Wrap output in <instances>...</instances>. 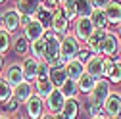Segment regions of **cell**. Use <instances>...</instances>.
Listing matches in <instances>:
<instances>
[{
    "label": "cell",
    "mask_w": 121,
    "mask_h": 119,
    "mask_svg": "<svg viewBox=\"0 0 121 119\" xmlns=\"http://www.w3.org/2000/svg\"><path fill=\"white\" fill-rule=\"evenodd\" d=\"M83 73H85V64H81L79 60H69V62H65V75H67V79L77 83Z\"/></svg>",
    "instance_id": "18"
},
{
    "label": "cell",
    "mask_w": 121,
    "mask_h": 119,
    "mask_svg": "<svg viewBox=\"0 0 121 119\" xmlns=\"http://www.w3.org/2000/svg\"><path fill=\"white\" fill-rule=\"evenodd\" d=\"M54 119H64V115L62 113H54Z\"/></svg>",
    "instance_id": "46"
},
{
    "label": "cell",
    "mask_w": 121,
    "mask_h": 119,
    "mask_svg": "<svg viewBox=\"0 0 121 119\" xmlns=\"http://www.w3.org/2000/svg\"><path fill=\"white\" fill-rule=\"evenodd\" d=\"M19 106H21V104H19L16 98L12 96V98H10V100L4 104V115H8V117H10V115H13V113H16V111L19 110Z\"/></svg>",
    "instance_id": "35"
},
{
    "label": "cell",
    "mask_w": 121,
    "mask_h": 119,
    "mask_svg": "<svg viewBox=\"0 0 121 119\" xmlns=\"http://www.w3.org/2000/svg\"><path fill=\"white\" fill-rule=\"evenodd\" d=\"M10 48H12V35L0 29V54H6Z\"/></svg>",
    "instance_id": "33"
},
{
    "label": "cell",
    "mask_w": 121,
    "mask_h": 119,
    "mask_svg": "<svg viewBox=\"0 0 121 119\" xmlns=\"http://www.w3.org/2000/svg\"><path fill=\"white\" fill-rule=\"evenodd\" d=\"M90 21H92L94 29H102V31H110V23H108V17H106L104 10H94L90 13Z\"/></svg>",
    "instance_id": "21"
},
{
    "label": "cell",
    "mask_w": 121,
    "mask_h": 119,
    "mask_svg": "<svg viewBox=\"0 0 121 119\" xmlns=\"http://www.w3.org/2000/svg\"><path fill=\"white\" fill-rule=\"evenodd\" d=\"M90 2H92L94 10H106V6H108L112 0H90Z\"/></svg>",
    "instance_id": "41"
},
{
    "label": "cell",
    "mask_w": 121,
    "mask_h": 119,
    "mask_svg": "<svg viewBox=\"0 0 121 119\" xmlns=\"http://www.w3.org/2000/svg\"><path fill=\"white\" fill-rule=\"evenodd\" d=\"M92 56V52H90L85 44H81V48H79V52H77V56H75V60H79L81 64H86V60Z\"/></svg>",
    "instance_id": "37"
},
{
    "label": "cell",
    "mask_w": 121,
    "mask_h": 119,
    "mask_svg": "<svg viewBox=\"0 0 121 119\" xmlns=\"http://www.w3.org/2000/svg\"><path fill=\"white\" fill-rule=\"evenodd\" d=\"M102 111L108 117H119L121 115V94L119 92H112L108 96V100L104 102Z\"/></svg>",
    "instance_id": "11"
},
{
    "label": "cell",
    "mask_w": 121,
    "mask_h": 119,
    "mask_svg": "<svg viewBox=\"0 0 121 119\" xmlns=\"http://www.w3.org/2000/svg\"><path fill=\"white\" fill-rule=\"evenodd\" d=\"M71 31H73L71 35L83 44V42L88 40L90 35L94 33V25H92V21H90V17H77L71 23Z\"/></svg>",
    "instance_id": "3"
},
{
    "label": "cell",
    "mask_w": 121,
    "mask_h": 119,
    "mask_svg": "<svg viewBox=\"0 0 121 119\" xmlns=\"http://www.w3.org/2000/svg\"><path fill=\"white\" fill-rule=\"evenodd\" d=\"M19 65H21V71H23L25 81L35 83V79H37V65H39V60H35V58L29 56V58H25V60H23Z\"/></svg>",
    "instance_id": "16"
},
{
    "label": "cell",
    "mask_w": 121,
    "mask_h": 119,
    "mask_svg": "<svg viewBox=\"0 0 121 119\" xmlns=\"http://www.w3.org/2000/svg\"><path fill=\"white\" fill-rule=\"evenodd\" d=\"M33 19H35V16H27V13H19V29L27 27V25L31 23Z\"/></svg>",
    "instance_id": "40"
},
{
    "label": "cell",
    "mask_w": 121,
    "mask_h": 119,
    "mask_svg": "<svg viewBox=\"0 0 121 119\" xmlns=\"http://www.w3.org/2000/svg\"><path fill=\"white\" fill-rule=\"evenodd\" d=\"M25 113L29 119H40L44 113H46V106H44V100L39 98L37 94H33L31 98H29L25 104Z\"/></svg>",
    "instance_id": "6"
},
{
    "label": "cell",
    "mask_w": 121,
    "mask_h": 119,
    "mask_svg": "<svg viewBox=\"0 0 121 119\" xmlns=\"http://www.w3.org/2000/svg\"><path fill=\"white\" fill-rule=\"evenodd\" d=\"M110 94H112V83L108 79H98L96 85H94V88L86 96H88V102L90 104H94L96 108H102Z\"/></svg>",
    "instance_id": "1"
},
{
    "label": "cell",
    "mask_w": 121,
    "mask_h": 119,
    "mask_svg": "<svg viewBox=\"0 0 121 119\" xmlns=\"http://www.w3.org/2000/svg\"><path fill=\"white\" fill-rule=\"evenodd\" d=\"M117 58H119V62H121V44H119V50H117Z\"/></svg>",
    "instance_id": "47"
},
{
    "label": "cell",
    "mask_w": 121,
    "mask_h": 119,
    "mask_svg": "<svg viewBox=\"0 0 121 119\" xmlns=\"http://www.w3.org/2000/svg\"><path fill=\"white\" fill-rule=\"evenodd\" d=\"M29 54H31V58H35V60H42L44 58V38L29 42Z\"/></svg>",
    "instance_id": "27"
},
{
    "label": "cell",
    "mask_w": 121,
    "mask_h": 119,
    "mask_svg": "<svg viewBox=\"0 0 121 119\" xmlns=\"http://www.w3.org/2000/svg\"><path fill=\"white\" fill-rule=\"evenodd\" d=\"M39 6H40L39 0H17L16 2V10L19 13H27V16H35Z\"/></svg>",
    "instance_id": "20"
},
{
    "label": "cell",
    "mask_w": 121,
    "mask_h": 119,
    "mask_svg": "<svg viewBox=\"0 0 121 119\" xmlns=\"http://www.w3.org/2000/svg\"><path fill=\"white\" fill-rule=\"evenodd\" d=\"M35 19H37V21H40L44 29H50L52 13H50V12H44V10H40V8H39V10H37V13H35Z\"/></svg>",
    "instance_id": "34"
},
{
    "label": "cell",
    "mask_w": 121,
    "mask_h": 119,
    "mask_svg": "<svg viewBox=\"0 0 121 119\" xmlns=\"http://www.w3.org/2000/svg\"><path fill=\"white\" fill-rule=\"evenodd\" d=\"M2 29L8 31L10 35L19 31V12L16 8H10L2 13Z\"/></svg>",
    "instance_id": "9"
},
{
    "label": "cell",
    "mask_w": 121,
    "mask_h": 119,
    "mask_svg": "<svg viewBox=\"0 0 121 119\" xmlns=\"http://www.w3.org/2000/svg\"><path fill=\"white\" fill-rule=\"evenodd\" d=\"M0 29H2V12H0Z\"/></svg>",
    "instance_id": "49"
},
{
    "label": "cell",
    "mask_w": 121,
    "mask_h": 119,
    "mask_svg": "<svg viewBox=\"0 0 121 119\" xmlns=\"http://www.w3.org/2000/svg\"><path fill=\"white\" fill-rule=\"evenodd\" d=\"M44 31H46V29L42 27V23L37 21V19H33L27 27H23V37H25L29 42H33V40L42 38V37H44Z\"/></svg>",
    "instance_id": "13"
},
{
    "label": "cell",
    "mask_w": 121,
    "mask_h": 119,
    "mask_svg": "<svg viewBox=\"0 0 121 119\" xmlns=\"http://www.w3.org/2000/svg\"><path fill=\"white\" fill-rule=\"evenodd\" d=\"M112 58H104V69H102V79H108L110 77V71H112Z\"/></svg>",
    "instance_id": "39"
},
{
    "label": "cell",
    "mask_w": 121,
    "mask_h": 119,
    "mask_svg": "<svg viewBox=\"0 0 121 119\" xmlns=\"http://www.w3.org/2000/svg\"><path fill=\"white\" fill-rule=\"evenodd\" d=\"M62 2H73V0H60V4H62Z\"/></svg>",
    "instance_id": "50"
},
{
    "label": "cell",
    "mask_w": 121,
    "mask_h": 119,
    "mask_svg": "<svg viewBox=\"0 0 121 119\" xmlns=\"http://www.w3.org/2000/svg\"><path fill=\"white\" fill-rule=\"evenodd\" d=\"M108 31H102V29H94V33L88 37V40L85 42V46L92 52V54H100V46H102V42H104V37Z\"/></svg>",
    "instance_id": "19"
},
{
    "label": "cell",
    "mask_w": 121,
    "mask_h": 119,
    "mask_svg": "<svg viewBox=\"0 0 121 119\" xmlns=\"http://www.w3.org/2000/svg\"><path fill=\"white\" fill-rule=\"evenodd\" d=\"M12 96H13V88L10 86V83H8L4 77H0V104L4 106Z\"/></svg>",
    "instance_id": "30"
},
{
    "label": "cell",
    "mask_w": 121,
    "mask_h": 119,
    "mask_svg": "<svg viewBox=\"0 0 121 119\" xmlns=\"http://www.w3.org/2000/svg\"><path fill=\"white\" fill-rule=\"evenodd\" d=\"M102 69H104V56L102 54H92L86 64H85V73L92 75L94 79H102Z\"/></svg>",
    "instance_id": "10"
},
{
    "label": "cell",
    "mask_w": 121,
    "mask_h": 119,
    "mask_svg": "<svg viewBox=\"0 0 121 119\" xmlns=\"http://www.w3.org/2000/svg\"><path fill=\"white\" fill-rule=\"evenodd\" d=\"M85 108H86V113H88V117H94V115L102 113V108H96L94 104H90L88 100H86V104H85Z\"/></svg>",
    "instance_id": "38"
},
{
    "label": "cell",
    "mask_w": 121,
    "mask_h": 119,
    "mask_svg": "<svg viewBox=\"0 0 121 119\" xmlns=\"http://www.w3.org/2000/svg\"><path fill=\"white\" fill-rule=\"evenodd\" d=\"M96 81H98V79H94L92 75H88V73H83V75H81V79L77 81V88H79V94H81V92H83V94H88V92H90V90L94 88Z\"/></svg>",
    "instance_id": "23"
},
{
    "label": "cell",
    "mask_w": 121,
    "mask_h": 119,
    "mask_svg": "<svg viewBox=\"0 0 121 119\" xmlns=\"http://www.w3.org/2000/svg\"><path fill=\"white\" fill-rule=\"evenodd\" d=\"M16 119H23V117H16Z\"/></svg>",
    "instance_id": "53"
},
{
    "label": "cell",
    "mask_w": 121,
    "mask_h": 119,
    "mask_svg": "<svg viewBox=\"0 0 121 119\" xmlns=\"http://www.w3.org/2000/svg\"><path fill=\"white\" fill-rule=\"evenodd\" d=\"M4 79L10 83L12 88H16L19 83H23L25 77H23L21 65H19V64H12V65H8V69H6V73H4Z\"/></svg>",
    "instance_id": "14"
},
{
    "label": "cell",
    "mask_w": 121,
    "mask_h": 119,
    "mask_svg": "<svg viewBox=\"0 0 121 119\" xmlns=\"http://www.w3.org/2000/svg\"><path fill=\"white\" fill-rule=\"evenodd\" d=\"M79 113H81V102H79V98H65L64 110H62L64 119H77Z\"/></svg>",
    "instance_id": "17"
},
{
    "label": "cell",
    "mask_w": 121,
    "mask_h": 119,
    "mask_svg": "<svg viewBox=\"0 0 121 119\" xmlns=\"http://www.w3.org/2000/svg\"><path fill=\"white\" fill-rule=\"evenodd\" d=\"M33 86H35V94H37L39 98H42V100H44V98H46V96L54 90V88H56V86L52 85V81H50V79L35 81V83H33Z\"/></svg>",
    "instance_id": "22"
},
{
    "label": "cell",
    "mask_w": 121,
    "mask_h": 119,
    "mask_svg": "<svg viewBox=\"0 0 121 119\" xmlns=\"http://www.w3.org/2000/svg\"><path fill=\"white\" fill-rule=\"evenodd\" d=\"M0 119H10L8 115H4V113H0Z\"/></svg>",
    "instance_id": "48"
},
{
    "label": "cell",
    "mask_w": 121,
    "mask_h": 119,
    "mask_svg": "<svg viewBox=\"0 0 121 119\" xmlns=\"http://www.w3.org/2000/svg\"><path fill=\"white\" fill-rule=\"evenodd\" d=\"M40 119H54V113H48V111H46V113H44Z\"/></svg>",
    "instance_id": "44"
},
{
    "label": "cell",
    "mask_w": 121,
    "mask_h": 119,
    "mask_svg": "<svg viewBox=\"0 0 121 119\" xmlns=\"http://www.w3.org/2000/svg\"><path fill=\"white\" fill-rule=\"evenodd\" d=\"M73 4H75L77 17H90V13L94 12L92 2H90V0H73Z\"/></svg>",
    "instance_id": "24"
},
{
    "label": "cell",
    "mask_w": 121,
    "mask_h": 119,
    "mask_svg": "<svg viewBox=\"0 0 121 119\" xmlns=\"http://www.w3.org/2000/svg\"><path fill=\"white\" fill-rule=\"evenodd\" d=\"M39 2H40V0H39Z\"/></svg>",
    "instance_id": "55"
},
{
    "label": "cell",
    "mask_w": 121,
    "mask_h": 119,
    "mask_svg": "<svg viewBox=\"0 0 121 119\" xmlns=\"http://www.w3.org/2000/svg\"><path fill=\"white\" fill-rule=\"evenodd\" d=\"M64 104H65V96L62 94L60 88H54V90L44 98V106H46L48 113H62Z\"/></svg>",
    "instance_id": "8"
},
{
    "label": "cell",
    "mask_w": 121,
    "mask_h": 119,
    "mask_svg": "<svg viewBox=\"0 0 121 119\" xmlns=\"http://www.w3.org/2000/svg\"><path fill=\"white\" fill-rule=\"evenodd\" d=\"M60 10H62V13H64L71 23L77 19V12H75V4H73V2H62V4H60Z\"/></svg>",
    "instance_id": "32"
},
{
    "label": "cell",
    "mask_w": 121,
    "mask_h": 119,
    "mask_svg": "<svg viewBox=\"0 0 121 119\" xmlns=\"http://www.w3.org/2000/svg\"><path fill=\"white\" fill-rule=\"evenodd\" d=\"M4 69V54H0V73H2Z\"/></svg>",
    "instance_id": "43"
},
{
    "label": "cell",
    "mask_w": 121,
    "mask_h": 119,
    "mask_svg": "<svg viewBox=\"0 0 121 119\" xmlns=\"http://www.w3.org/2000/svg\"><path fill=\"white\" fill-rule=\"evenodd\" d=\"M90 119H108V115L102 111V113H98V115H94V117H90Z\"/></svg>",
    "instance_id": "42"
},
{
    "label": "cell",
    "mask_w": 121,
    "mask_h": 119,
    "mask_svg": "<svg viewBox=\"0 0 121 119\" xmlns=\"http://www.w3.org/2000/svg\"><path fill=\"white\" fill-rule=\"evenodd\" d=\"M67 75H65V67H50V81L56 88H60L65 83Z\"/></svg>",
    "instance_id": "26"
},
{
    "label": "cell",
    "mask_w": 121,
    "mask_h": 119,
    "mask_svg": "<svg viewBox=\"0 0 121 119\" xmlns=\"http://www.w3.org/2000/svg\"><path fill=\"white\" fill-rule=\"evenodd\" d=\"M60 90L65 98H77L79 96V88H77V83L71 81V79H65V83L60 86Z\"/></svg>",
    "instance_id": "28"
},
{
    "label": "cell",
    "mask_w": 121,
    "mask_h": 119,
    "mask_svg": "<svg viewBox=\"0 0 121 119\" xmlns=\"http://www.w3.org/2000/svg\"><path fill=\"white\" fill-rule=\"evenodd\" d=\"M108 119H121V115H119V117H108Z\"/></svg>",
    "instance_id": "51"
},
{
    "label": "cell",
    "mask_w": 121,
    "mask_h": 119,
    "mask_svg": "<svg viewBox=\"0 0 121 119\" xmlns=\"http://www.w3.org/2000/svg\"><path fill=\"white\" fill-rule=\"evenodd\" d=\"M79 48H81V42L75 38L71 33H67L65 37H62V40H60V58L65 60V62L75 60Z\"/></svg>",
    "instance_id": "4"
},
{
    "label": "cell",
    "mask_w": 121,
    "mask_h": 119,
    "mask_svg": "<svg viewBox=\"0 0 121 119\" xmlns=\"http://www.w3.org/2000/svg\"><path fill=\"white\" fill-rule=\"evenodd\" d=\"M119 44H121V40H119L117 33L108 31L106 37H104L102 46H100V54H102L104 58H115V56H117V50H119Z\"/></svg>",
    "instance_id": "5"
},
{
    "label": "cell",
    "mask_w": 121,
    "mask_h": 119,
    "mask_svg": "<svg viewBox=\"0 0 121 119\" xmlns=\"http://www.w3.org/2000/svg\"><path fill=\"white\" fill-rule=\"evenodd\" d=\"M71 29V21L62 13V10H56L52 13V21H50V31H54L60 37H65Z\"/></svg>",
    "instance_id": "7"
},
{
    "label": "cell",
    "mask_w": 121,
    "mask_h": 119,
    "mask_svg": "<svg viewBox=\"0 0 121 119\" xmlns=\"http://www.w3.org/2000/svg\"><path fill=\"white\" fill-rule=\"evenodd\" d=\"M33 94H35V86L29 81H23V83H19L16 88H13V98H16L19 104H25Z\"/></svg>",
    "instance_id": "12"
},
{
    "label": "cell",
    "mask_w": 121,
    "mask_h": 119,
    "mask_svg": "<svg viewBox=\"0 0 121 119\" xmlns=\"http://www.w3.org/2000/svg\"><path fill=\"white\" fill-rule=\"evenodd\" d=\"M16 2H17V0H16Z\"/></svg>",
    "instance_id": "54"
},
{
    "label": "cell",
    "mask_w": 121,
    "mask_h": 119,
    "mask_svg": "<svg viewBox=\"0 0 121 119\" xmlns=\"http://www.w3.org/2000/svg\"><path fill=\"white\" fill-rule=\"evenodd\" d=\"M12 48L17 56H27L29 54V40L23 35H19L16 38H12Z\"/></svg>",
    "instance_id": "25"
},
{
    "label": "cell",
    "mask_w": 121,
    "mask_h": 119,
    "mask_svg": "<svg viewBox=\"0 0 121 119\" xmlns=\"http://www.w3.org/2000/svg\"><path fill=\"white\" fill-rule=\"evenodd\" d=\"M110 25H119L121 23V0H112L104 10Z\"/></svg>",
    "instance_id": "15"
},
{
    "label": "cell",
    "mask_w": 121,
    "mask_h": 119,
    "mask_svg": "<svg viewBox=\"0 0 121 119\" xmlns=\"http://www.w3.org/2000/svg\"><path fill=\"white\" fill-rule=\"evenodd\" d=\"M44 79H50V64L46 62V60H39L37 79H35V81H44Z\"/></svg>",
    "instance_id": "31"
},
{
    "label": "cell",
    "mask_w": 121,
    "mask_h": 119,
    "mask_svg": "<svg viewBox=\"0 0 121 119\" xmlns=\"http://www.w3.org/2000/svg\"><path fill=\"white\" fill-rule=\"evenodd\" d=\"M44 58L48 64H52L54 60L60 58V40H62V37L56 35L54 31H50V29H46L44 31Z\"/></svg>",
    "instance_id": "2"
},
{
    "label": "cell",
    "mask_w": 121,
    "mask_h": 119,
    "mask_svg": "<svg viewBox=\"0 0 121 119\" xmlns=\"http://www.w3.org/2000/svg\"><path fill=\"white\" fill-rule=\"evenodd\" d=\"M117 37H119V40H121V23L117 25Z\"/></svg>",
    "instance_id": "45"
},
{
    "label": "cell",
    "mask_w": 121,
    "mask_h": 119,
    "mask_svg": "<svg viewBox=\"0 0 121 119\" xmlns=\"http://www.w3.org/2000/svg\"><path fill=\"white\" fill-rule=\"evenodd\" d=\"M39 8L44 10V12L54 13L56 10H60V2H58V0H40V6Z\"/></svg>",
    "instance_id": "36"
},
{
    "label": "cell",
    "mask_w": 121,
    "mask_h": 119,
    "mask_svg": "<svg viewBox=\"0 0 121 119\" xmlns=\"http://www.w3.org/2000/svg\"><path fill=\"white\" fill-rule=\"evenodd\" d=\"M4 2H6V0H0V4H4Z\"/></svg>",
    "instance_id": "52"
},
{
    "label": "cell",
    "mask_w": 121,
    "mask_h": 119,
    "mask_svg": "<svg viewBox=\"0 0 121 119\" xmlns=\"http://www.w3.org/2000/svg\"><path fill=\"white\" fill-rule=\"evenodd\" d=\"M112 71H110V77L108 81L112 85H121V62H119V58H112Z\"/></svg>",
    "instance_id": "29"
}]
</instances>
